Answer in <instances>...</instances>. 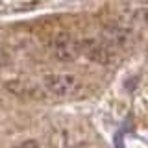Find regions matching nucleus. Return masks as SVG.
<instances>
[{
    "label": "nucleus",
    "instance_id": "obj_1",
    "mask_svg": "<svg viewBox=\"0 0 148 148\" xmlns=\"http://www.w3.org/2000/svg\"><path fill=\"white\" fill-rule=\"evenodd\" d=\"M43 87L48 95L58 96V98H69L74 96L82 89V82L76 74L69 72H52L43 76Z\"/></svg>",
    "mask_w": 148,
    "mask_h": 148
},
{
    "label": "nucleus",
    "instance_id": "obj_2",
    "mask_svg": "<svg viewBox=\"0 0 148 148\" xmlns=\"http://www.w3.org/2000/svg\"><path fill=\"white\" fill-rule=\"evenodd\" d=\"M4 89L9 95L17 96L21 100H45L48 96V92L45 91L43 85L34 83L30 80H22V78H15V80H8L4 83Z\"/></svg>",
    "mask_w": 148,
    "mask_h": 148
},
{
    "label": "nucleus",
    "instance_id": "obj_3",
    "mask_svg": "<svg viewBox=\"0 0 148 148\" xmlns=\"http://www.w3.org/2000/svg\"><path fill=\"white\" fill-rule=\"evenodd\" d=\"M82 56L100 65H108L115 58L113 46L98 39H82Z\"/></svg>",
    "mask_w": 148,
    "mask_h": 148
},
{
    "label": "nucleus",
    "instance_id": "obj_4",
    "mask_svg": "<svg viewBox=\"0 0 148 148\" xmlns=\"http://www.w3.org/2000/svg\"><path fill=\"white\" fill-rule=\"evenodd\" d=\"M54 56L59 61H74L82 56V41L71 39V37H61L54 45Z\"/></svg>",
    "mask_w": 148,
    "mask_h": 148
},
{
    "label": "nucleus",
    "instance_id": "obj_5",
    "mask_svg": "<svg viewBox=\"0 0 148 148\" xmlns=\"http://www.w3.org/2000/svg\"><path fill=\"white\" fill-rule=\"evenodd\" d=\"M132 24L135 28H148V8H139L132 13Z\"/></svg>",
    "mask_w": 148,
    "mask_h": 148
},
{
    "label": "nucleus",
    "instance_id": "obj_6",
    "mask_svg": "<svg viewBox=\"0 0 148 148\" xmlns=\"http://www.w3.org/2000/svg\"><path fill=\"white\" fill-rule=\"evenodd\" d=\"M11 148H41V146H39V143H37L35 139H26V141L18 143V145L11 146Z\"/></svg>",
    "mask_w": 148,
    "mask_h": 148
},
{
    "label": "nucleus",
    "instance_id": "obj_7",
    "mask_svg": "<svg viewBox=\"0 0 148 148\" xmlns=\"http://www.w3.org/2000/svg\"><path fill=\"white\" fill-rule=\"evenodd\" d=\"M8 63H9V54L0 46V67H4V65H8Z\"/></svg>",
    "mask_w": 148,
    "mask_h": 148
},
{
    "label": "nucleus",
    "instance_id": "obj_8",
    "mask_svg": "<svg viewBox=\"0 0 148 148\" xmlns=\"http://www.w3.org/2000/svg\"><path fill=\"white\" fill-rule=\"evenodd\" d=\"M71 148H89V145H83L82 143V145H76V146H71Z\"/></svg>",
    "mask_w": 148,
    "mask_h": 148
}]
</instances>
